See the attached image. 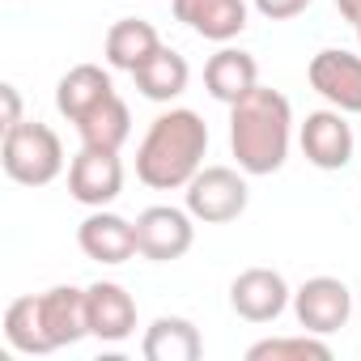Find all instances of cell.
<instances>
[{
	"label": "cell",
	"mask_w": 361,
	"mask_h": 361,
	"mask_svg": "<svg viewBox=\"0 0 361 361\" xmlns=\"http://www.w3.org/2000/svg\"><path fill=\"white\" fill-rule=\"evenodd\" d=\"M204 153H209V123L188 106L166 111L149 123L136 149V178L153 192L188 188L204 166Z\"/></svg>",
	"instance_id": "cell-1"
},
{
	"label": "cell",
	"mask_w": 361,
	"mask_h": 361,
	"mask_svg": "<svg viewBox=\"0 0 361 361\" xmlns=\"http://www.w3.org/2000/svg\"><path fill=\"white\" fill-rule=\"evenodd\" d=\"M293 136V106L281 90L255 85L247 98L230 106V149L238 157L243 174H276L289 157Z\"/></svg>",
	"instance_id": "cell-2"
},
{
	"label": "cell",
	"mask_w": 361,
	"mask_h": 361,
	"mask_svg": "<svg viewBox=\"0 0 361 361\" xmlns=\"http://www.w3.org/2000/svg\"><path fill=\"white\" fill-rule=\"evenodd\" d=\"M0 161L5 174L22 188H47L64 170V145L60 136L39 123V119H22L13 128H5V145H0Z\"/></svg>",
	"instance_id": "cell-3"
},
{
	"label": "cell",
	"mask_w": 361,
	"mask_h": 361,
	"mask_svg": "<svg viewBox=\"0 0 361 361\" xmlns=\"http://www.w3.org/2000/svg\"><path fill=\"white\" fill-rule=\"evenodd\" d=\"M251 204L247 178L230 166H200L196 178L188 183V213L204 226H226L238 221Z\"/></svg>",
	"instance_id": "cell-4"
},
{
	"label": "cell",
	"mask_w": 361,
	"mask_h": 361,
	"mask_svg": "<svg viewBox=\"0 0 361 361\" xmlns=\"http://www.w3.org/2000/svg\"><path fill=\"white\" fill-rule=\"evenodd\" d=\"M196 217L174 204H153L136 217V251L153 264H174L183 259L196 243Z\"/></svg>",
	"instance_id": "cell-5"
},
{
	"label": "cell",
	"mask_w": 361,
	"mask_h": 361,
	"mask_svg": "<svg viewBox=\"0 0 361 361\" xmlns=\"http://www.w3.org/2000/svg\"><path fill=\"white\" fill-rule=\"evenodd\" d=\"M123 192V161L111 149H90L81 145V153L68 166V196L85 209H106L115 204Z\"/></svg>",
	"instance_id": "cell-6"
},
{
	"label": "cell",
	"mask_w": 361,
	"mask_h": 361,
	"mask_svg": "<svg viewBox=\"0 0 361 361\" xmlns=\"http://www.w3.org/2000/svg\"><path fill=\"white\" fill-rule=\"evenodd\" d=\"M306 81L319 98H327L344 115H361V56L344 47H327L310 60Z\"/></svg>",
	"instance_id": "cell-7"
},
{
	"label": "cell",
	"mask_w": 361,
	"mask_h": 361,
	"mask_svg": "<svg viewBox=\"0 0 361 361\" xmlns=\"http://www.w3.org/2000/svg\"><path fill=\"white\" fill-rule=\"evenodd\" d=\"M293 314L306 331L314 336H331L348 323L353 314V293L340 276H310L298 293H293Z\"/></svg>",
	"instance_id": "cell-8"
},
{
	"label": "cell",
	"mask_w": 361,
	"mask_h": 361,
	"mask_svg": "<svg viewBox=\"0 0 361 361\" xmlns=\"http://www.w3.org/2000/svg\"><path fill=\"white\" fill-rule=\"evenodd\" d=\"M289 298L293 293H289L285 276L272 272V268H247L230 285V306L247 323H272V319H281L285 306H289Z\"/></svg>",
	"instance_id": "cell-9"
},
{
	"label": "cell",
	"mask_w": 361,
	"mask_h": 361,
	"mask_svg": "<svg viewBox=\"0 0 361 361\" xmlns=\"http://www.w3.org/2000/svg\"><path fill=\"white\" fill-rule=\"evenodd\" d=\"M298 140H302L306 161L319 166V170H344L353 161V145H357L344 111H336V106L331 111H310Z\"/></svg>",
	"instance_id": "cell-10"
},
{
	"label": "cell",
	"mask_w": 361,
	"mask_h": 361,
	"mask_svg": "<svg viewBox=\"0 0 361 361\" xmlns=\"http://www.w3.org/2000/svg\"><path fill=\"white\" fill-rule=\"evenodd\" d=\"M39 323H43V336H47L51 353L85 340L90 336L85 289H77V285H51L47 293H39Z\"/></svg>",
	"instance_id": "cell-11"
},
{
	"label": "cell",
	"mask_w": 361,
	"mask_h": 361,
	"mask_svg": "<svg viewBox=\"0 0 361 361\" xmlns=\"http://www.w3.org/2000/svg\"><path fill=\"white\" fill-rule=\"evenodd\" d=\"M77 247L98 264H128L132 255H140L136 251V221L106 213V209H94L77 226Z\"/></svg>",
	"instance_id": "cell-12"
},
{
	"label": "cell",
	"mask_w": 361,
	"mask_h": 361,
	"mask_svg": "<svg viewBox=\"0 0 361 361\" xmlns=\"http://www.w3.org/2000/svg\"><path fill=\"white\" fill-rule=\"evenodd\" d=\"M174 18L188 30H196L200 39L213 43H230L247 30V0H170Z\"/></svg>",
	"instance_id": "cell-13"
},
{
	"label": "cell",
	"mask_w": 361,
	"mask_h": 361,
	"mask_svg": "<svg viewBox=\"0 0 361 361\" xmlns=\"http://www.w3.org/2000/svg\"><path fill=\"white\" fill-rule=\"evenodd\" d=\"M85 310H90V336L119 344L136 331V302L123 285L115 281H98L85 289Z\"/></svg>",
	"instance_id": "cell-14"
},
{
	"label": "cell",
	"mask_w": 361,
	"mask_h": 361,
	"mask_svg": "<svg viewBox=\"0 0 361 361\" xmlns=\"http://www.w3.org/2000/svg\"><path fill=\"white\" fill-rule=\"evenodd\" d=\"M255 85H259V64H255L251 51L221 47V51L204 64V90H209L217 102H226V106H234L238 98H247Z\"/></svg>",
	"instance_id": "cell-15"
},
{
	"label": "cell",
	"mask_w": 361,
	"mask_h": 361,
	"mask_svg": "<svg viewBox=\"0 0 361 361\" xmlns=\"http://www.w3.org/2000/svg\"><path fill=\"white\" fill-rule=\"evenodd\" d=\"M111 94H115V81H111L106 68H98V64H77V68H68V73L60 77V85H56V111H60L68 123H77V119L90 115L98 102H106Z\"/></svg>",
	"instance_id": "cell-16"
},
{
	"label": "cell",
	"mask_w": 361,
	"mask_h": 361,
	"mask_svg": "<svg viewBox=\"0 0 361 361\" xmlns=\"http://www.w3.org/2000/svg\"><path fill=\"white\" fill-rule=\"evenodd\" d=\"M140 353H145V361H200L204 340H200V331H196L192 319L161 314V319L149 323Z\"/></svg>",
	"instance_id": "cell-17"
},
{
	"label": "cell",
	"mask_w": 361,
	"mask_h": 361,
	"mask_svg": "<svg viewBox=\"0 0 361 361\" xmlns=\"http://www.w3.org/2000/svg\"><path fill=\"white\" fill-rule=\"evenodd\" d=\"M161 47L157 30L145 22V18H119L111 30H106V64L119 68V73H136L153 51Z\"/></svg>",
	"instance_id": "cell-18"
},
{
	"label": "cell",
	"mask_w": 361,
	"mask_h": 361,
	"mask_svg": "<svg viewBox=\"0 0 361 361\" xmlns=\"http://www.w3.org/2000/svg\"><path fill=\"white\" fill-rule=\"evenodd\" d=\"M132 81H136V90L149 98V102H170V98H178L188 90V81H192V68H188V60L178 56V51H170V47H157L136 73H132Z\"/></svg>",
	"instance_id": "cell-19"
},
{
	"label": "cell",
	"mask_w": 361,
	"mask_h": 361,
	"mask_svg": "<svg viewBox=\"0 0 361 361\" xmlns=\"http://www.w3.org/2000/svg\"><path fill=\"white\" fill-rule=\"evenodd\" d=\"M77 136H81V145H90V149H111V153H119V149L128 145V136H132L128 102H123L119 94H111L106 102H98L90 115L77 119Z\"/></svg>",
	"instance_id": "cell-20"
},
{
	"label": "cell",
	"mask_w": 361,
	"mask_h": 361,
	"mask_svg": "<svg viewBox=\"0 0 361 361\" xmlns=\"http://www.w3.org/2000/svg\"><path fill=\"white\" fill-rule=\"evenodd\" d=\"M5 344L13 353H26V357H47L51 344L43 336V323H39V293H26V298H13L9 310H5Z\"/></svg>",
	"instance_id": "cell-21"
},
{
	"label": "cell",
	"mask_w": 361,
	"mask_h": 361,
	"mask_svg": "<svg viewBox=\"0 0 361 361\" xmlns=\"http://www.w3.org/2000/svg\"><path fill=\"white\" fill-rule=\"evenodd\" d=\"M247 361H331V348L323 336L302 331V336H272L247 348Z\"/></svg>",
	"instance_id": "cell-22"
},
{
	"label": "cell",
	"mask_w": 361,
	"mask_h": 361,
	"mask_svg": "<svg viewBox=\"0 0 361 361\" xmlns=\"http://www.w3.org/2000/svg\"><path fill=\"white\" fill-rule=\"evenodd\" d=\"M251 5H255L268 22H289V18H298V13L310 9V0H251Z\"/></svg>",
	"instance_id": "cell-23"
},
{
	"label": "cell",
	"mask_w": 361,
	"mask_h": 361,
	"mask_svg": "<svg viewBox=\"0 0 361 361\" xmlns=\"http://www.w3.org/2000/svg\"><path fill=\"white\" fill-rule=\"evenodd\" d=\"M0 98H5V128L22 123V98H18V85H0Z\"/></svg>",
	"instance_id": "cell-24"
},
{
	"label": "cell",
	"mask_w": 361,
	"mask_h": 361,
	"mask_svg": "<svg viewBox=\"0 0 361 361\" xmlns=\"http://www.w3.org/2000/svg\"><path fill=\"white\" fill-rule=\"evenodd\" d=\"M336 9H340L344 22H353V26L361 22V0H336Z\"/></svg>",
	"instance_id": "cell-25"
},
{
	"label": "cell",
	"mask_w": 361,
	"mask_h": 361,
	"mask_svg": "<svg viewBox=\"0 0 361 361\" xmlns=\"http://www.w3.org/2000/svg\"><path fill=\"white\" fill-rule=\"evenodd\" d=\"M357 43H361V22H357Z\"/></svg>",
	"instance_id": "cell-26"
}]
</instances>
